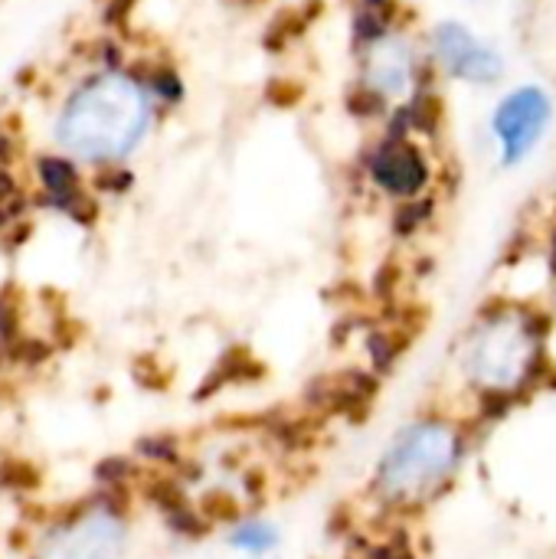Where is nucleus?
Segmentation results:
<instances>
[{
  "mask_svg": "<svg viewBox=\"0 0 556 559\" xmlns=\"http://www.w3.org/2000/svg\"><path fill=\"white\" fill-rule=\"evenodd\" d=\"M147 118L151 105L144 88L121 72H102L66 102L56 138L75 157L121 160L144 138Z\"/></svg>",
  "mask_w": 556,
  "mask_h": 559,
  "instance_id": "1",
  "label": "nucleus"
},
{
  "mask_svg": "<svg viewBox=\"0 0 556 559\" xmlns=\"http://www.w3.org/2000/svg\"><path fill=\"white\" fill-rule=\"evenodd\" d=\"M462 462V432L446 419L406 426L383 452L374 495L390 511H416L433 501Z\"/></svg>",
  "mask_w": 556,
  "mask_h": 559,
  "instance_id": "2",
  "label": "nucleus"
},
{
  "mask_svg": "<svg viewBox=\"0 0 556 559\" xmlns=\"http://www.w3.org/2000/svg\"><path fill=\"white\" fill-rule=\"evenodd\" d=\"M541 364V331L521 311L492 314L465 347V377L485 396L518 393Z\"/></svg>",
  "mask_w": 556,
  "mask_h": 559,
  "instance_id": "3",
  "label": "nucleus"
},
{
  "mask_svg": "<svg viewBox=\"0 0 556 559\" xmlns=\"http://www.w3.org/2000/svg\"><path fill=\"white\" fill-rule=\"evenodd\" d=\"M125 547V518L79 504L46 540L43 559H118Z\"/></svg>",
  "mask_w": 556,
  "mask_h": 559,
  "instance_id": "4",
  "label": "nucleus"
},
{
  "mask_svg": "<svg viewBox=\"0 0 556 559\" xmlns=\"http://www.w3.org/2000/svg\"><path fill=\"white\" fill-rule=\"evenodd\" d=\"M547 121H551V98L541 88L528 85L511 92L495 111V134L501 138L505 160L508 164L521 160L541 141Z\"/></svg>",
  "mask_w": 556,
  "mask_h": 559,
  "instance_id": "5",
  "label": "nucleus"
},
{
  "mask_svg": "<svg viewBox=\"0 0 556 559\" xmlns=\"http://www.w3.org/2000/svg\"><path fill=\"white\" fill-rule=\"evenodd\" d=\"M436 49L439 59L446 62V69L452 75H462L469 82H488L501 72V62L492 49H485L469 29H462L459 23H442L436 33Z\"/></svg>",
  "mask_w": 556,
  "mask_h": 559,
  "instance_id": "6",
  "label": "nucleus"
},
{
  "mask_svg": "<svg viewBox=\"0 0 556 559\" xmlns=\"http://www.w3.org/2000/svg\"><path fill=\"white\" fill-rule=\"evenodd\" d=\"M370 174L383 190H390L397 197H413L416 190H423V183L429 177L426 160L406 141H387L383 147H377V154L370 160Z\"/></svg>",
  "mask_w": 556,
  "mask_h": 559,
  "instance_id": "7",
  "label": "nucleus"
},
{
  "mask_svg": "<svg viewBox=\"0 0 556 559\" xmlns=\"http://www.w3.org/2000/svg\"><path fill=\"white\" fill-rule=\"evenodd\" d=\"M262 377V367L246 354V350H229L203 380V386L197 390V400H210L213 393H220L229 383H242V380H256Z\"/></svg>",
  "mask_w": 556,
  "mask_h": 559,
  "instance_id": "8",
  "label": "nucleus"
},
{
  "mask_svg": "<svg viewBox=\"0 0 556 559\" xmlns=\"http://www.w3.org/2000/svg\"><path fill=\"white\" fill-rule=\"evenodd\" d=\"M229 544L242 554H269L279 544L275 527H269L265 521H239L229 534Z\"/></svg>",
  "mask_w": 556,
  "mask_h": 559,
  "instance_id": "9",
  "label": "nucleus"
},
{
  "mask_svg": "<svg viewBox=\"0 0 556 559\" xmlns=\"http://www.w3.org/2000/svg\"><path fill=\"white\" fill-rule=\"evenodd\" d=\"M138 455L151 465H167V468H184V455H180V442L167 432H154L144 436L138 442Z\"/></svg>",
  "mask_w": 556,
  "mask_h": 559,
  "instance_id": "10",
  "label": "nucleus"
},
{
  "mask_svg": "<svg viewBox=\"0 0 556 559\" xmlns=\"http://www.w3.org/2000/svg\"><path fill=\"white\" fill-rule=\"evenodd\" d=\"M138 478V465L125 455H108L95 465V488H131Z\"/></svg>",
  "mask_w": 556,
  "mask_h": 559,
  "instance_id": "11",
  "label": "nucleus"
},
{
  "mask_svg": "<svg viewBox=\"0 0 556 559\" xmlns=\"http://www.w3.org/2000/svg\"><path fill=\"white\" fill-rule=\"evenodd\" d=\"M197 508L203 511V518H206L210 524H233V521H239V514H242L239 498H236L233 491H226V488L206 491L203 501H200Z\"/></svg>",
  "mask_w": 556,
  "mask_h": 559,
  "instance_id": "12",
  "label": "nucleus"
},
{
  "mask_svg": "<svg viewBox=\"0 0 556 559\" xmlns=\"http://www.w3.org/2000/svg\"><path fill=\"white\" fill-rule=\"evenodd\" d=\"M0 488L3 491H36L39 472L26 459H3L0 462Z\"/></svg>",
  "mask_w": 556,
  "mask_h": 559,
  "instance_id": "13",
  "label": "nucleus"
},
{
  "mask_svg": "<svg viewBox=\"0 0 556 559\" xmlns=\"http://www.w3.org/2000/svg\"><path fill=\"white\" fill-rule=\"evenodd\" d=\"M13 341H16V308L7 298H0V347L7 350Z\"/></svg>",
  "mask_w": 556,
  "mask_h": 559,
  "instance_id": "14",
  "label": "nucleus"
},
{
  "mask_svg": "<svg viewBox=\"0 0 556 559\" xmlns=\"http://www.w3.org/2000/svg\"><path fill=\"white\" fill-rule=\"evenodd\" d=\"M367 559H413L406 554V547H397V544H380V547H374Z\"/></svg>",
  "mask_w": 556,
  "mask_h": 559,
  "instance_id": "15",
  "label": "nucleus"
},
{
  "mask_svg": "<svg viewBox=\"0 0 556 559\" xmlns=\"http://www.w3.org/2000/svg\"><path fill=\"white\" fill-rule=\"evenodd\" d=\"M242 491H246L252 501H259L262 491H265V488H262V472H246V475H242Z\"/></svg>",
  "mask_w": 556,
  "mask_h": 559,
  "instance_id": "16",
  "label": "nucleus"
}]
</instances>
